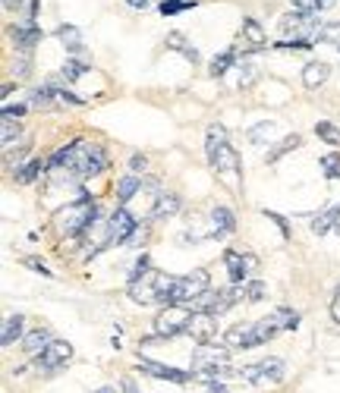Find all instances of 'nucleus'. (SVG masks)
Segmentation results:
<instances>
[{
	"mask_svg": "<svg viewBox=\"0 0 340 393\" xmlns=\"http://www.w3.org/2000/svg\"><path fill=\"white\" fill-rule=\"evenodd\" d=\"M23 264H25V268H32V270H35V274L47 277V280H51V277H54V270L47 268V264H44L42 258H35V255H25V258H23Z\"/></svg>",
	"mask_w": 340,
	"mask_h": 393,
	"instance_id": "79ce46f5",
	"label": "nucleus"
},
{
	"mask_svg": "<svg viewBox=\"0 0 340 393\" xmlns=\"http://www.w3.org/2000/svg\"><path fill=\"white\" fill-rule=\"evenodd\" d=\"M315 42H322V44H334V47H337V54H340V23H324L322 29H318Z\"/></svg>",
	"mask_w": 340,
	"mask_h": 393,
	"instance_id": "e433bc0d",
	"label": "nucleus"
},
{
	"mask_svg": "<svg viewBox=\"0 0 340 393\" xmlns=\"http://www.w3.org/2000/svg\"><path fill=\"white\" fill-rule=\"evenodd\" d=\"M290 4L299 13H318V0H290Z\"/></svg>",
	"mask_w": 340,
	"mask_h": 393,
	"instance_id": "a18cd8bd",
	"label": "nucleus"
},
{
	"mask_svg": "<svg viewBox=\"0 0 340 393\" xmlns=\"http://www.w3.org/2000/svg\"><path fill=\"white\" fill-rule=\"evenodd\" d=\"M47 343H51V330H47V328H32L29 334L23 337V349H25V356H29V358L42 356Z\"/></svg>",
	"mask_w": 340,
	"mask_h": 393,
	"instance_id": "aec40b11",
	"label": "nucleus"
},
{
	"mask_svg": "<svg viewBox=\"0 0 340 393\" xmlns=\"http://www.w3.org/2000/svg\"><path fill=\"white\" fill-rule=\"evenodd\" d=\"M315 135L328 145H340V126H334L331 120H318L315 123Z\"/></svg>",
	"mask_w": 340,
	"mask_h": 393,
	"instance_id": "f704fd0d",
	"label": "nucleus"
},
{
	"mask_svg": "<svg viewBox=\"0 0 340 393\" xmlns=\"http://www.w3.org/2000/svg\"><path fill=\"white\" fill-rule=\"evenodd\" d=\"M224 347L227 349H253V324H233L224 330Z\"/></svg>",
	"mask_w": 340,
	"mask_h": 393,
	"instance_id": "f3484780",
	"label": "nucleus"
},
{
	"mask_svg": "<svg viewBox=\"0 0 340 393\" xmlns=\"http://www.w3.org/2000/svg\"><path fill=\"white\" fill-rule=\"evenodd\" d=\"M193 6H195V0H161L158 10L164 13V16H176V13H183V10H193Z\"/></svg>",
	"mask_w": 340,
	"mask_h": 393,
	"instance_id": "ea45409f",
	"label": "nucleus"
},
{
	"mask_svg": "<svg viewBox=\"0 0 340 393\" xmlns=\"http://www.w3.org/2000/svg\"><path fill=\"white\" fill-rule=\"evenodd\" d=\"M85 73H88V66L83 63V60H66L63 70H60V79H63V82H76V79H83Z\"/></svg>",
	"mask_w": 340,
	"mask_h": 393,
	"instance_id": "4c0bfd02",
	"label": "nucleus"
},
{
	"mask_svg": "<svg viewBox=\"0 0 340 393\" xmlns=\"http://www.w3.org/2000/svg\"><path fill=\"white\" fill-rule=\"evenodd\" d=\"M142 189V176H135V173H129V176H120V182H117V201H129L135 192Z\"/></svg>",
	"mask_w": 340,
	"mask_h": 393,
	"instance_id": "c756f323",
	"label": "nucleus"
},
{
	"mask_svg": "<svg viewBox=\"0 0 340 393\" xmlns=\"http://www.w3.org/2000/svg\"><path fill=\"white\" fill-rule=\"evenodd\" d=\"M240 378H246L249 384H281L287 378V365L284 358H262L255 365H243Z\"/></svg>",
	"mask_w": 340,
	"mask_h": 393,
	"instance_id": "1a4fd4ad",
	"label": "nucleus"
},
{
	"mask_svg": "<svg viewBox=\"0 0 340 393\" xmlns=\"http://www.w3.org/2000/svg\"><path fill=\"white\" fill-rule=\"evenodd\" d=\"M208 393H227V387H224V384H214V387H208Z\"/></svg>",
	"mask_w": 340,
	"mask_h": 393,
	"instance_id": "5fc2aeb1",
	"label": "nucleus"
},
{
	"mask_svg": "<svg viewBox=\"0 0 340 393\" xmlns=\"http://www.w3.org/2000/svg\"><path fill=\"white\" fill-rule=\"evenodd\" d=\"M331 318L340 324V287L334 289V299H331Z\"/></svg>",
	"mask_w": 340,
	"mask_h": 393,
	"instance_id": "09e8293b",
	"label": "nucleus"
},
{
	"mask_svg": "<svg viewBox=\"0 0 340 393\" xmlns=\"http://www.w3.org/2000/svg\"><path fill=\"white\" fill-rule=\"evenodd\" d=\"M107 223H111V246H123L129 236L135 233V227H139V220H135L123 205L111 214V220H107Z\"/></svg>",
	"mask_w": 340,
	"mask_h": 393,
	"instance_id": "dca6fc26",
	"label": "nucleus"
},
{
	"mask_svg": "<svg viewBox=\"0 0 340 393\" xmlns=\"http://www.w3.org/2000/svg\"><path fill=\"white\" fill-rule=\"evenodd\" d=\"M57 38L63 42V47L73 54V57H83L85 44H83V35H79L76 25H60V29H57Z\"/></svg>",
	"mask_w": 340,
	"mask_h": 393,
	"instance_id": "b1692460",
	"label": "nucleus"
},
{
	"mask_svg": "<svg viewBox=\"0 0 340 393\" xmlns=\"http://www.w3.org/2000/svg\"><path fill=\"white\" fill-rule=\"evenodd\" d=\"M170 280H174V277L158 274V270H145L142 277L129 280V299L139 302V306H161Z\"/></svg>",
	"mask_w": 340,
	"mask_h": 393,
	"instance_id": "39448f33",
	"label": "nucleus"
},
{
	"mask_svg": "<svg viewBox=\"0 0 340 393\" xmlns=\"http://www.w3.org/2000/svg\"><path fill=\"white\" fill-rule=\"evenodd\" d=\"M42 170H44V164L35 158V161H29V164L16 167V170H13V180H16L19 186H29V182H35L38 176H42Z\"/></svg>",
	"mask_w": 340,
	"mask_h": 393,
	"instance_id": "cd10ccee",
	"label": "nucleus"
},
{
	"mask_svg": "<svg viewBox=\"0 0 340 393\" xmlns=\"http://www.w3.org/2000/svg\"><path fill=\"white\" fill-rule=\"evenodd\" d=\"M271 315H274V321L281 324V330H296V328H299V311H296V308L277 306L274 311H271Z\"/></svg>",
	"mask_w": 340,
	"mask_h": 393,
	"instance_id": "2f4dec72",
	"label": "nucleus"
},
{
	"mask_svg": "<svg viewBox=\"0 0 340 393\" xmlns=\"http://www.w3.org/2000/svg\"><path fill=\"white\" fill-rule=\"evenodd\" d=\"M47 88H51V92H54V98H57V104H66V107H83V104H85V101L79 98V94L66 92V88L60 85L57 79H51V82H47Z\"/></svg>",
	"mask_w": 340,
	"mask_h": 393,
	"instance_id": "473e14b6",
	"label": "nucleus"
},
{
	"mask_svg": "<svg viewBox=\"0 0 340 393\" xmlns=\"http://www.w3.org/2000/svg\"><path fill=\"white\" fill-rule=\"evenodd\" d=\"M23 6H29V0H4V10H23Z\"/></svg>",
	"mask_w": 340,
	"mask_h": 393,
	"instance_id": "3c124183",
	"label": "nucleus"
},
{
	"mask_svg": "<svg viewBox=\"0 0 340 393\" xmlns=\"http://www.w3.org/2000/svg\"><path fill=\"white\" fill-rule=\"evenodd\" d=\"M123 393H139V387H135L133 378H126V381H123Z\"/></svg>",
	"mask_w": 340,
	"mask_h": 393,
	"instance_id": "603ef678",
	"label": "nucleus"
},
{
	"mask_svg": "<svg viewBox=\"0 0 340 393\" xmlns=\"http://www.w3.org/2000/svg\"><path fill=\"white\" fill-rule=\"evenodd\" d=\"M189 318H193V308L189 306H164L154 318V337L158 340H174V337L186 334L189 330Z\"/></svg>",
	"mask_w": 340,
	"mask_h": 393,
	"instance_id": "423d86ee",
	"label": "nucleus"
},
{
	"mask_svg": "<svg viewBox=\"0 0 340 393\" xmlns=\"http://www.w3.org/2000/svg\"><path fill=\"white\" fill-rule=\"evenodd\" d=\"M224 264H227V274H230V283H246L253 280V268H255V258L246 252H240V249H230V252H224Z\"/></svg>",
	"mask_w": 340,
	"mask_h": 393,
	"instance_id": "f8f14e48",
	"label": "nucleus"
},
{
	"mask_svg": "<svg viewBox=\"0 0 340 393\" xmlns=\"http://www.w3.org/2000/svg\"><path fill=\"white\" fill-rule=\"evenodd\" d=\"M95 393H117L114 387H101V390H95Z\"/></svg>",
	"mask_w": 340,
	"mask_h": 393,
	"instance_id": "6e6d98bb",
	"label": "nucleus"
},
{
	"mask_svg": "<svg viewBox=\"0 0 340 393\" xmlns=\"http://www.w3.org/2000/svg\"><path fill=\"white\" fill-rule=\"evenodd\" d=\"M0 135H4V151L6 148H13V135H23V123H19V117H10V113H4V126H0Z\"/></svg>",
	"mask_w": 340,
	"mask_h": 393,
	"instance_id": "72a5a7b5",
	"label": "nucleus"
},
{
	"mask_svg": "<svg viewBox=\"0 0 340 393\" xmlns=\"http://www.w3.org/2000/svg\"><path fill=\"white\" fill-rule=\"evenodd\" d=\"M299 145H303V139H299V135H296V132H290V135H284V139H281V142H277V145H274V148H271V151H268V154H265V161H268V164H277V161H281V158H287V154H290V151H293V148H299Z\"/></svg>",
	"mask_w": 340,
	"mask_h": 393,
	"instance_id": "a878e982",
	"label": "nucleus"
},
{
	"mask_svg": "<svg viewBox=\"0 0 340 393\" xmlns=\"http://www.w3.org/2000/svg\"><path fill=\"white\" fill-rule=\"evenodd\" d=\"M208 289V270H193V274H183V277H174L161 299V308L164 306H189L195 296H202Z\"/></svg>",
	"mask_w": 340,
	"mask_h": 393,
	"instance_id": "20e7f679",
	"label": "nucleus"
},
{
	"mask_svg": "<svg viewBox=\"0 0 340 393\" xmlns=\"http://www.w3.org/2000/svg\"><path fill=\"white\" fill-rule=\"evenodd\" d=\"M265 218H268V220H274L277 227H281V236H284V239H290V223H287V218H281V214L268 211V208H265Z\"/></svg>",
	"mask_w": 340,
	"mask_h": 393,
	"instance_id": "37998d69",
	"label": "nucleus"
},
{
	"mask_svg": "<svg viewBox=\"0 0 340 393\" xmlns=\"http://www.w3.org/2000/svg\"><path fill=\"white\" fill-rule=\"evenodd\" d=\"M126 4L133 6V10H145V6H148V0H126Z\"/></svg>",
	"mask_w": 340,
	"mask_h": 393,
	"instance_id": "864d4df0",
	"label": "nucleus"
},
{
	"mask_svg": "<svg viewBox=\"0 0 340 393\" xmlns=\"http://www.w3.org/2000/svg\"><path fill=\"white\" fill-rule=\"evenodd\" d=\"M145 167H148V158H145V154H133V158H129V170H133V173H142Z\"/></svg>",
	"mask_w": 340,
	"mask_h": 393,
	"instance_id": "49530a36",
	"label": "nucleus"
},
{
	"mask_svg": "<svg viewBox=\"0 0 340 393\" xmlns=\"http://www.w3.org/2000/svg\"><path fill=\"white\" fill-rule=\"evenodd\" d=\"M98 220V205L92 199H79V201H70L63 205L57 214H54V227H57L60 236L66 239H79L85 236V230Z\"/></svg>",
	"mask_w": 340,
	"mask_h": 393,
	"instance_id": "7ed1b4c3",
	"label": "nucleus"
},
{
	"mask_svg": "<svg viewBox=\"0 0 340 393\" xmlns=\"http://www.w3.org/2000/svg\"><path fill=\"white\" fill-rule=\"evenodd\" d=\"M240 35L246 38V42L253 44L255 51H262V47L268 44V32H265V25L258 23V19H253V16H246V19H243V29H240Z\"/></svg>",
	"mask_w": 340,
	"mask_h": 393,
	"instance_id": "5701e85b",
	"label": "nucleus"
},
{
	"mask_svg": "<svg viewBox=\"0 0 340 393\" xmlns=\"http://www.w3.org/2000/svg\"><path fill=\"white\" fill-rule=\"evenodd\" d=\"M167 47H174V51L180 54L183 60H189V63H193V66L202 60V57H199V51H195V47L189 44L186 38H183V32H170V35H167Z\"/></svg>",
	"mask_w": 340,
	"mask_h": 393,
	"instance_id": "393cba45",
	"label": "nucleus"
},
{
	"mask_svg": "<svg viewBox=\"0 0 340 393\" xmlns=\"http://www.w3.org/2000/svg\"><path fill=\"white\" fill-rule=\"evenodd\" d=\"M183 208V201H180V195L176 192H161L158 199H154V208H152V218H158V220H164V218H174L176 211Z\"/></svg>",
	"mask_w": 340,
	"mask_h": 393,
	"instance_id": "412c9836",
	"label": "nucleus"
},
{
	"mask_svg": "<svg viewBox=\"0 0 340 393\" xmlns=\"http://www.w3.org/2000/svg\"><path fill=\"white\" fill-rule=\"evenodd\" d=\"M70 362H73V347L66 340H51L42 356H35L38 375H57V371H63Z\"/></svg>",
	"mask_w": 340,
	"mask_h": 393,
	"instance_id": "9d476101",
	"label": "nucleus"
},
{
	"mask_svg": "<svg viewBox=\"0 0 340 393\" xmlns=\"http://www.w3.org/2000/svg\"><path fill=\"white\" fill-rule=\"evenodd\" d=\"M10 38H13V44H16V54H29L32 57V47L42 42L44 32L35 25V19H29V23H23V25H10Z\"/></svg>",
	"mask_w": 340,
	"mask_h": 393,
	"instance_id": "2eb2a0df",
	"label": "nucleus"
},
{
	"mask_svg": "<svg viewBox=\"0 0 340 393\" xmlns=\"http://www.w3.org/2000/svg\"><path fill=\"white\" fill-rule=\"evenodd\" d=\"M240 299H246V296H243V287H240V283H233V287L217 289V293L205 289L202 296H195V299L189 302V308H195V311H212V315H224V311H230Z\"/></svg>",
	"mask_w": 340,
	"mask_h": 393,
	"instance_id": "0eeeda50",
	"label": "nucleus"
},
{
	"mask_svg": "<svg viewBox=\"0 0 340 393\" xmlns=\"http://www.w3.org/2000/svg\"><path fill=\"white\" fill-rule=\"evenodd\" d=\"M23 324H25V318H23V315H10V318L4 321V337H0L4 349H10L16 340H23Z\"/></svg>",
	"mask_w": 340,
	"mask_h": 393,
	"instance_id": "bb28decb",
	"label": "nucleus"
},
{
	"mask_svg": "<svg viewBox=\"0 0 340 393\" xmlns=\"http://www.w3.org/2000/svg\"><path fill=\"white\" fill-rule=\"evenodd\" d=\"M243 296H246V302H262L265 299V283L253 277V280L243 283Z\"/></svg>",
	"mask_w": 340,
	"mask_h": 393,
	"instance_id": "a19ab883",
	"label": "nucleus"
},
{
	"mask_svg": "<svg viewBox=\"0 0 340 393\" xmlns=\"http://www.w3.org/2000/svg\"><path fill=\"white\" fill-rule=\"evenodd\" d=\"M47 167H66L70 173H76L79 180H92V176L104 173L107 167V154L101 145H92V142H70V145L57 148V151L47 158Z\"/></svg>",
	"mask_w": 340,
	"mask_h": 393,
	"instance_id": "f03ea898",
	"label": "nucleus"
},
{
	"mask_svg": "<svg viewBox=\"0 0 340 393\" xmlns=\"http://www.w3.org/2000/svg\"><path fill=\"white\" fill-rule=\"evenodd\" d=\"M255 79H258V70H255V66H243V70H240V88H249V85L255 82Z\"/></svg>",
	"mask_w": 340,
	"mask_h": 393,
	"instance_id": "c03bdc74",
	"label": "nucleus"
},
{
	"mask_svg": "<svg viewBox=\"0 0 340 393\" xmlns=\"http://www.w3.org/2000/svg\"><path fill=\"white\" fill-rule=\"evenodd\" d=\"M274 126L277 123H271V120H265V123H255L253 130H249V142H255V145H262V142H268L271 135H274Z\"/></svg>",
	"mask_w": 340,
	"mask_h": 393,
	"instance_id": "58836bf2",
	"label": "nucleus"
},
{
	"mask_svg": "<svg viewBox=\"0 0 340 393\" xmlns=\"http://www.w3.org/2000/svg\"><path fill=\"white\" fill-rule=\"evenodd\" d=\"M331 230H337L340 233V201L334 208H324L322 214L312 218V233L315 236H324V233H331Z\"/></svg>",
	"mask_w": 340,
	"mask_h": 393,
	"instance_id": "6ab92c4d",
	"label": "nucleus"
},
{
	"mask_svg": "<svg viewBox=\"0 0 340 393\" xmlns=\"http://www.w3.org/2000/svg\"><path fill=\"white\" fill-rule=\"evenodd\" d=\"M212 220H214V236H217V239H221V236L236 233V218H233V211H230V208L214 205L212 208Z\"/></svg>",
	"mask_w": 340,
	"mask_h": 393,
	"instance_id": "4be33fe9",
	"label": "nucleus"
},
{
	"mask_svg": "<svg viewBox=\"0 0 340 393\" xmlns=\"http://www.w3.org/2000/svg\"><path fill=\"white\" fill-rule=\"evenodd\" d=\"M227 362H230L227 349H217L212 343H199V349L193 352V375H205V371L224 368Z\"/></svg>",
	"mask_w": 340,
	"mask_h": 393,
	"instance_id": "9b49d317",
	"label": "nucleus"
},
{
	"mask_svg": "<svg viewBox=\"0 0 340 393\" xmlns=\"http://www.w3.org/2000/svg\"><path fill=\"white\" fill-rule=\"evenodd\" d=\"M25 111H32V107H29V104H16V107L6 104V107H4V113H10V117H23Z\"/></svg>",
	"mask_w": 340,
	"mask_h": 393,
	"instance_id": "8fccbe9b",
	"label": "nucleus"
},
{
	"mask_svg": "<svg viewBox=\"0 0 340 393\" xmlns=\"http://www.w3.org/2000/svg\"><path fill=\"white\" fill-rule=\"evenodd\" d=\"M145 239H148V230H145V227H135V233L129 236L126 242H129V246H142V242H145Z\"/></svg>",
	"mask_w": 340,
	"mask_h": 393,
	"instance_id": "de8ad7c7",
	"label": "nucleus"
},
{
	"mask_svg": "<svg viewBox=\"0 0 340 393\" xmlns=\"http://www.w3.org/2000/svg\"><path fill=\"white\" fill-rule=\"evenodd\" d=\"M139 371H142V375H148V378H158V381H170V384H189V381H195L189 371L170 368V365L152 362V358H139Z\"/></svg>",
	"mask_w": 340,
	"mask_h": 393,
	"instance_id": "ddd939ff",
	"label": "nucleus"
},
{
	"mask_svg": "<svg viewBox=\"0 0 340 393\" xmlns=\"http://www.w3.org/2000/svg\"><path fill=\"white\" fill-rule=\"evenodd\" d=\"M331 76V66L324 63V60H312V63H305L303 70V85L309 88V92H315V88H322L324 82H328Z\"/></svg>",
	"mask_w": 340,
	"mask_h": 393,
	"instance_id": "a211bd4d",
	"label": "nucleus"
},
{
	"mask_svg": "<svg viewBox=\"0 0 340 393\" xmlns=\"http://www.w3.org/2000/svg\"><path fill=\"white\" fill-rule=\"evenodd\" d=\"M233 60H236V54H233V47H230V51H221L217 54V57L212 60V63H208V76H214V79H221L224 73L230 70V66H233Z\"/></svg>",
	"mask_w": 340,
	"mask_h": 393,
	"instance_id": "7c9ffc66",
	"label": "nucleus"
},
{
	"mask_svg": "<svg viewBox=\"0 0 340 393\" xmlns=\"http://www.w3.org/2000/svg\"><path fill=\"white\" fill-rule=\"evenodd\" d=\"M54 101H57V98H54V92H51V88H32V94H29V107H32V111H54Z\"/></svg>",
	"mask_w": 340,
	"mask_h": 393,
	"instance_id": "c85d7f7f",
	"label": "nucleus"
},
{
	"mask_svg": "<svg viewBox=\"0 0 340 393\" xmlns=\"http://www.w3.org/2000/svg\"><path fill=\"white\" fill-rule=\"evenodd\" d=\"M186 334L193 337L195 343H212L214 334H217V315L193 308V318H189V330H186Z\"/></svg>",
	"mask_w": 340,
	"mask_h": 393,
	"instance_id": "4468645a",
	"label": "nucleus"
},
{
	"mask_svg": "<svg viewBox=\"0 0 340 393\" xmlns=\"http://www.w3.org/2000/svg\"><path fill=\"white\" fill-rule=\"evenodd\" d=\"M318 167L324 170L328 180H340V151H328L318 158Z\"/></svg>",
	"mask_w": 340,
	"mask_h": 393,
	"instance_id": "c9c22d12",
	"label": "nucleus"
},
{
	"mask_svg": "<svg viewBox=\"0 0 340 393\" xmlns=\"http://www.w3.org/2000/svg\"><path fill=\"white\" fill-rule=\"evenodd\" d=\"M205 158H208V167L217 173V180L230 189L233 195L243 192V164H240V154L233 151V145L227 142V130L221 123L208 126V135H205Z\"/></svg>",
	"mask_w": 340,
	"mask_h": 393,
	"instance_id": "f257e3e1",
	"label": "nucleus"
},
{
	"mask_svg": "<svg viewBox=\"0 0 340 393\" xmlns=\"http://www.w3.org/2000/svg\"><path fill=\"white\" fill-rule=\"evenodd\" d=\"M322 19H318V13H287V16H281V32L284 35H293V42H315L318 29H322Z\"/></svg>",
	"mask_w": 340,
	"mask_h": 393,
	"instance_id": "6e6552de",
	"label": "nucleus"
}]
</instances>
